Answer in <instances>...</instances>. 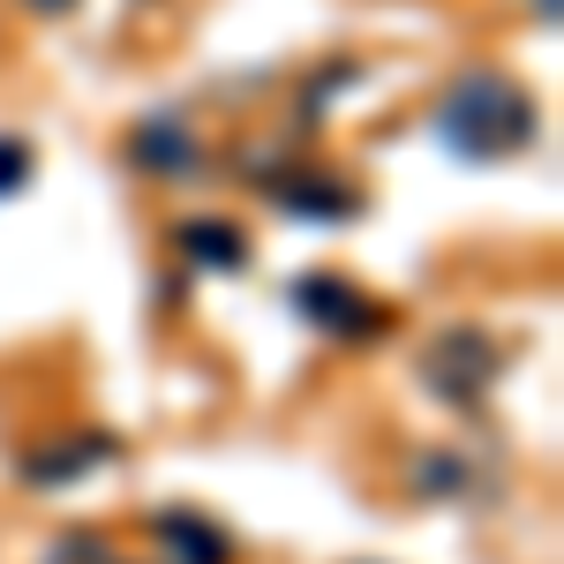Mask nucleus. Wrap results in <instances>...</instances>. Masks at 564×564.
Returning a JSON list of instances; mask_svg holds the SVG:
<instances>
[{
	"mask_svg": "<svg viewBox=\"0 0 564 564\" xmlns=\"http://www.w3.org/2000/svg\"><path fill=\"white\" fill-rule=\"evenodd\" d=\"M436 135L459 151V159H512L534 143V98L497 68H475L459 84H444L436 98Z\"/></svg>",
	"mask_w": 564,
	"mask_h": 564,
	"instance_id": "1",
	"label": "nucleus"
},
{
	"mask_svg": "<svg viewBox=\"0 0 564 564\" xmlns=\"http://www.w3.org/2000/svg\"><path fill=\"white\" fill-rule=\"evenodd\" d=\"M414 369H422L430 399H444V406H475L481 391L497 384L505 347H497L481 324H436L430 339H422V354H414Z\"/></svg>",
	"mask_w": 564,
	"mask_h": 564,
	"instance_id": "2",
	"label": "nucleus"
},
{
	"mask_svg": "<svg viewBox=\"0 0 564 564\" xmlns=\"http://www.w3.org/2000/svg\"><path fill=\"white\" fill-rule=\"evenodd\" d=\"M294 316L302 324H316L324 339H384V302H369L361 286H347V279H332V271H308V279H294Z\"/></svg>",
	"mask_w": 564,
	"mask_h": 564,
	"instance_id": "3",
	"label": "nucleus"
},
{
	"mask_svg": "<svg viewBox=\"0 0 564 564\" xmlns=\"http://www.w3.org/2000/svg\"><path fill=\"white\" fill-rule=\"evenodd\" d=\"M271 204L286 218H354L361 212V188L339 174H324V166H294V174L271 181Z\"/></svg>",
	"mask_w": 564,
	"mask_h": 564,
	"instance_id": "4",
	"label": "nucleus"
},
{
	"mask_svg": "<svg viewBox=\"0 0 564 564\" xmlns=\"http://www.w3.org/2000/svg\"><path fill=\"white\" fill-rule=\"evenodd\" d=\"M151 534L166 542L174 564H234V534L218 520H204L196 505H174V512H151Z\"/></svg>",
	"mask_w": 564,
	"mask_h": 564,
	"instance_id": "5",
	"label": "nucleus"
},
{
	"mask_svg": "<svg viewBox=\"0 0 564 564\" xmlns=\"http://www.w3.org/2000/svg\"><path fill=\"white\" fill-rule=\"evenodd\" d=\"M174 249L196 263V271H241V263H249V234L226 226V218H181Z\"/></svg>",
	"mask_w": 564,
	"mask_h": 564,
	"instance_id": "6",
	"label": "nucleus"
},
{
	"mask_svg": "<svg viewBox=\"0 0 564 564\" xmlns=\"http://www.w3.org/2000/svg\"><path fill=\"white\" fill-rule=\"evenodd\" d=\"M129 159L143 166V174H196V143H188V129L181 121H143V129L129 135Z\"/></svg>",
	"mask_w": 564,
	"mask_h": 564,
	"instance_id": "7",
	"label": "nucleus"
},
{
	"mask_svg": "<svg viewBox=\"0 0 564 564\" xmlns=\"http://www.w3.org/2000/svg\"><path fill=\"white\" fill-rule=\"evenodd\" d=\"M106 459H113V436H84V452H45V459H31V481H76L90 467H106Z\"/></svg>",
	"mask_w": 564,
	"mask_h": 564,
	"instance_id": "8",
	"label": "nucleus"
},
{
	"mask_svg": "<svg viewBox=\"0 0 564 564\" xmlns=\"http://www.w3.org/2000/svg\"><path fill=\"white\" fill-rule=\"evenodd\" d=\"M414 481L430 489V497H475V467L467 459H452V452H430V459H414Z\"/></svg>",
	"mask_w": 564,
	"mask_h": 564,
	"instance_id": "9",
	"label": "nucleus"
},
{
	"mask_svg": "<svg viewBox=\"0 0 564 564\" xmlns=\"http://www.w3.org/2000/svg\"><path fill=\"white\" fill-rule=\"evenodd\" d=\"M45 564H121V557L106 550V534H90V527H76V534H61V542L45 550Z\"/></svg>",
	"mask_w": 564,
	"mask_h": 564,
	"instance_id": "10",
	"label": "nucleus"
},
{
	"mask_svg": "<svg viewBox=\"0 0 564 564\" xmlns=\"http://www.w3.org/2000/svg\"><path fill=\"white\" fill-rule=\"evenodd\" d=\"M31 181V143L23 135H0V196H15Z\"/></svg>",
	"mask_w": 564,
	"mask_h": 564,
	"instance_id": "11",
	"label": "nucleus"
},
{
	"mask_svg": "<svg viewBox=\"0 0 564 564\" xmlns=\"http://www.w3.org/2000/svg\"><path fill=\"white\" fill-rule=\"evenodd\" d=\"M31 8H76V0H31Z\"/></svg>",
	"mask_w": 564,
	"mask_h": 564,
	"instance_id": "12",
	"label": "nucleus"
}]
</instances>
